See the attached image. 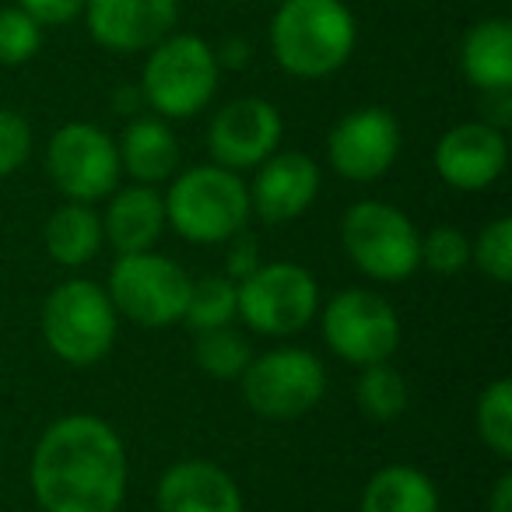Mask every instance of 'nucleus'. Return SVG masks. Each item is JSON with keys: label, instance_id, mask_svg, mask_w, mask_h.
Returning <instances> with one entry per match:
<instances>
[{"label": "nucleus", "instance_id": "21", "mask_svg": "<svg viewBox=\"0 0 512 512\" xmlns=\"http://www.w3.org/2000/svg\"><path fill=\"white\" fill-rule=\"evenodd\" d=\"M358 512H439V488L425 470L390 463L365 484Z\"/></svg>", "mask_w": 512, "mask_h": 512}, {"label": "nucleus", "instance_id": "4", "mask_svg": "<svg viewBox=\"0 0 512 512\" xmlns=\"http://www.w3.org/2000/svg\"><path fill=\"white\" fill-rule=\"evenodd\" d=\"M43 341L60 362L74 369L99 365L113 351L120 313L102 285L88 278L60 281L43 302Z\"/></svg>", "mask_w": 512, "mask_h": 512}, {"label": "nucleus", "instance_id": "3", "mask_svg": "<svg viewBox=\"0 0 512 512\" xmlns=\"http://www.w3.org/2000/svg\"><path fill=\"white\" fill-rule=\"evenodd\" d=\"M165 225L193 246H221L249 225V190L225 165H193L165 193Z\"/></svg>", "mask_w": 512, "mask_h": 512}, {"label": "nucleus", "instance_id": "32", "mask_svg": "<svg viewBox=\"0 0 512 512\" xmlns=\"http://www.w3.org/2000/svg\"><path fill=\"white\" fill-rule=\"evenodd\" d=\"M18 8L29 11L39 25H67L85 11V0H18Z\"/></svg>", "mask_w": 512, "mask_h": 512}, {"label": "nucleus", "instance_id": "23", "mask_svg": "<svg viewBox=\"0 0 512 512\" xmlns=\"http://www.w3.org/2000/svg\"><path fill=\"white\" fill-rule=\"evenodd\" d=\"M239 316V288L225 274H207V278L193 281L190 299H186L183 323L200 334V330L214 327H232V320Z\"/></svg>", "mask_w": 512, "mask_h": 512}, {"label": "nucleus", "instance_id": "8", "mask_svg": "<svg viewBox=\"0 0 512 512\" xmlns=\"http://www.w3.org/2000/svg\"><path fill=\"white\" fill-rule=\"evenodd\" d=\"M239 383L249 411L267 421H295L327 397V369L306 348H274L253 355Z\"/></svg>", "mask_w": 512, "mask_h": 512}, {"label": "nucleus", "instance_id": "7", "mask_svg": "<svg viewBox=\"0 0 512 512\" xmlns=\"http://www.w3.org/2000/svg\"><path fill=\"white\" fill-rule=\"evenodd\" d=\"M193 278L169 256L155 253H123L109 271V299L116 313L148 330H165L183 323L186 299Z\"/></svg>", "mask_w": 512, "mask_h": 512}, {"label": "nucleus", "instance_id": "14", "mask_svg": "<svg viewBox=\"0 0 512 512\" xmlns=\"http://www.w3.org/2000/svg\"><path fill=\"white\" fill-rule=\"evenodd\" d=\"M88 36L109 53H148L176 32L179 0H85Z\"/></svg>", "mask_w": 512, "mask_h": 512}, {"label": "nucleus", "instance_id": "17", "mask_svg": "<svg viewBox=\"0 0 512 512\" xmlns=\"http://www.w3.org/2000/svg\"><path fill=\"white\" fill-rule=\"evenodd\" d=\"M158 512H242V491L225 467L211 460H179L155 491Z\"/></svg>", "mask_w": 512, "mask_h": 512}, {"label": "nucleus", "instance_id": "33", "mask_svg": "<svg viewBox=\"0 0 512 512\" xmlns=\"http://www.w3.org/2000/svg\"><path fill=\"white\" fill-rule=\"evenodd\" d=\"M214 57H218V67L239 71V67H246V60H249V46L242 43V39H228V43L221 46V53L214 50Z\"/></svg>", "mask_w": 512, "mask_h": 512}, {"label": "nucleus", "instance_id": "35", "mask_svg": "<svg viewBox=\"0 0 512 512\" xmlns=\"http://www.w3.org/2000/svg\"><path fill=\"white\" fill-rule=\"evenodd\" d=\"M271 4H281V0H271Z\"/></svg>", "mask_w": 512, "mask_h": 512}, {"label": "nucleus", "instance_id": "25", "mask_svg": "<svg viewBox=\"0 0 512 512\" xmlns=\"http://www.w3.org/2000/svg\"><path fill=\"white\" fill-rule=\"evenodd\" d=\"M355 400H358V411H362L365 418L393 421L407 411L411 390H407L404 376H400L390 362H376V365H365L362 376H358Z\"/></svg>", "mask_w": 512, "mask_h": 512}, {"label": "nucleus", "instance_id": "10", "mask_svg": "<svg viewBox=\"0 0 512 512\" xmlns=\"http://www.w3.org/2000/svg\"><path fill=\"white\" fill-rule=\"evenodd\" d=\"M235 288L239 316L264 337L299 334L320 313V285L302 264H260Z\"/></svg>", "mask_w": 512, "mask_h": 512}, {"label": "nucleus", "instance_id": "19", "mask_svg": "<svg viewBox=\"0 0 512 512\" xmlns=\"http://www.w3.org/2000/svg\"><path fill=\"white\" fill-rule=\"evenodd\" d=\"M116 151H120V172H127L134 183L144 186L165 183L179 169L176 130L162 116H134L123 130Z\"/></svg>", "mask_w": 512, "mask_h": 512}, {"label": "nucleus", "instance_id": "20", "mask_svg": "<svg viewBox=\"0 0 512 512\" xmlns=\"http://www.w3.org/2000/svg\"><path fill=\"white\" fill-rule=\"evenodd\" d=\"M463 78L477 92H505L512 88V22L484 18L463 36L460 46Z\"/></svg>", "mask_w": 512, "mask_h": 512}, {"label": "nucleus", "instance_id": "9", "mask_svg": "<svg viewBox=\"0 0 512 512\" xmlns=\"http://www.w3.org/2000/svg\"><path fill=\"white\" fill-rule=\"evenodd\" d=\"M323 341L348 365L390 362L400 348V316L390 299L372 288H344L323 306Z\"/></svg>", "mask_w": 512, "mask_h": 512}, {"label": "nucleus", "instance_id": "15", "mask_svg": "<svg viewBox=\"0 0 512 512\" xmlns=\"http://www.w3.org/2000/svg\"><path fill=\"white\" fill-rule=\"evenodd\" d=\"M509 165V144L498 127L484 120L456 123L435 144V172L460 193H481L502 179Z\"/></svg>", "mask_w": 512, "mask_h": 512}, {"label": "nucleus", "instance_id": "22", "mask_svg": "<svg viewBox=\"0 0 512 512\" xmlns=\"http://www.w3.org/2000/svg\"><path fill=\"white\" fill-rule=\"evenodd\" d=\"M46 253L64 267H85L95 253L102 249L106 235H102V218L95 214L92 204H78L67 200L50 214L43 228Z\"/></svg>", "mask_w": 512, "mask_h": 512}, {"label": "nucleus", "instance_id": "1", "mask_svg": "<svg viewBox=\"0 0 512 512\" xmlns=\"http://www.w3.org/2000/svg\"><path fill=\"white\" fill-rule=\"evenodd\" d=\"M32 495L43 512H120L127 498V449L95 414L57 418L32 449Z\"/></svg>", "mask_w": 512, "mask_h": 512}, {"label": "nucleus", "instance_id": "12", "mask_svg": "<svg viewBox=\"0 0 512 512\" xmlns=\"http://www.w3.org/2000/svg\"><path fill=\"white\" fill-rule=\"evenodd\" d=\"M327 155L337 176L351 183L383 179L400 155L397 116L383 106H362L341 116L327 137Z\"/></svg>", "mask_w": 512, "mask_h": 512}, {"label": "nucleus", "instance_id": "24", "mask_svg": "<svg viewBox=\"0 0 512 512\" xmlns=\"http://www.w3.org/2000/svg\"><path fill=\"white\" fill-rule=\"evenodd\" d=\"M193 362L204 369V376L218 379V383H232L253 362V344L235 327L200 330L197 344H193Z\"/></svg>", "mask_w": 512, "mask_h": 512}, {"label": "nucleus", "instance_id": "6", "mask_svg": "<svg viewBox=\"0 0 512 512\" xmlns=\"http://www.w3.org/2000/svg\"><path fill=\"white\" fill-rule=\"evenodd\" d=\"M341 242L351 264L379 285L407 281L421 267V232L400 207L358 200L341 221Z\"/></svg>", "mask_w": 512, "mask_h": 512}, {"label": "nucleus", "instance_id": "5", "mask_svg": "<svg viewBox=\"0 0 512 512\" xmlns=\"http://www.w3.org/2000/svg\"><path fill=\"white\" fill-rule=\"evenodd\" d=\"M221 67L214 46L190 32H169L148 50L141 71V99L162 120H190L218 92Z\"/></svg>", "mask_w": 512, "mask_h": 512}, {"label": "nucleus", "instance_id": "27", "mask_svg": "<svg viewBox=\"0 0 512 512\" xmlns=\"http://www.w3.org/2000/svg\"><path fill=\"white\" fill-rule=\"evenodd\" d=\"M470 264L495 285L512 281V218H495L470 242Z\"/></svg>", "mask_w": 512, "mask_h": 512}, {"label": "nucleus", "instance_id": "11", "mask_svg": "<svg viewBox=\"0 0 512 512\" xmlns=\"http://www.w3.org/2000/svg\"><path fill=\"white\" fill-rule=\"evenodd\" d=\"M46 172L67 200L95 204L120 186V151L102 127L74 120L50 137Z\"/></svg>", "mask_w": 512, "mask_h": 512}, {"label": "nucleus", "instance_id": "13", "mask_svg": "<svg viewBox=\"0 0 512 512\" xmlns=\"http://www.w3.org/2000/svg\"><path fill=\"white\" fill-rule=\"evenodd\" d=\"M281 134H285V120L278 106L260 95H242L214 113L207 127V148L214 165L242 172L271 158L281 148Z\"/></svg>", "mask_w": 512, "mask_h": 512}, {"label": "nucleus", "instance_id": "28", "mask_svg": "<svg viewBox=\"0 0 512 512\" xmlns=\"http://www.w3.org/2000/svg\"><path fill=\"white\" fill-rule=\"evenodd\" d=\"M421 267L439 278H456L470 267V239L456 225H435L421 235Z\"/></svg>", "mask_w": 512, "mask_h": 512}, {"label": "nucleus", "instance_id": "31", "mask_svg": "<svg viewBox=\"0 0 512 512\" xmlns=\"http://www.w3.org/2000/svg\"><path fill=\"white\" fill-rule=\"evenodd\" d=\"M260 264H264V260H260V242H256L246 228L228 239V274L225 278H232L235 285H239V281L249 278Z\"/></svg>", "mask_w": 512, "mask_h": 512}, {"label": "nucleus", "instance_id": "30", "mask_svg": "<svg viewBox=\"0 0 512 512\" xmlns=\"http://www.w3.org/2000/svg\"><path fill=\"white\" fill-rule=\"evenodd\" d=\"M32 155V127L15 109H0V179L15 176Z\"/></svg>", "mask_w": 512, "mask_h": 512}, {"label": "nucleus", "instance_id": "34", "mask_svg": "<svg viewBox=\"0 0 512 512\" xmlns=\"http://www.w3.org/2000/svg\"><path fill=\"white\" fill-rule=\"evenodd\" d=\"M488 512H512V474H502L491 484Z\"/></svg>", "mask_w": 512, "mask_h": 512}, {"label": "nucleus", "instance_id": "29", "mask_svg": "<svg viewBox=\"0 0 512 512\" xmlns=\"http://www.w3.org/2000/svg\"><path fill=\"white\" fill-rule=\"evenodd\" d=\"M39 50H43V25L18 4L15 8H0V64L22 67Z\"/></svg>", "mask_w": 512, "mask_h": 512}, {"label": "nucleus", "instance_id": "26", "mask_svg": "<svg viewBox=\"0 0 512 512\" xmlns=\"http://www.w3.org/2000/svg\"><path fill=\"white\" fill-rule=\"evenodd\" d=\"M474 428H477V439H481L498 460H509L512 456V383L505 376L488 383L481 397H477Z\"/></svg>", "mask_w": 512, "mask_h": 512}, {"label": "nucleus", "instance_id": "2", "mask_svg": "<svg viewBox=\"0 0 512 512\" xmlns=\"http://www.w3.org/2000/svg\"><path fill=\"white\" fill-rule=\"evenodd\" d=\"M358 22L344 0H281L271 22V53L292 78L320 81L351 60Z\"/></svg>", "mask_w": 512, "mask_h": 512}, {"label": "nucleus", "instance_id": "16", "mask_svg": "<svg viewBox=\"0 0 512 512\" xmlns=\"http://www.w3.org/2000/svg\"><path fill=\"white\" fill-rule=\"evenodd\" d=\"M249 190V211L267 225H285L313 207L320 193V165L306 151H274L256 165Z\"/></svg>", "mask_w": 512, "mask_h": 512}, {"label": "nucleus", "instance_id": "18", "mask_svg": "<svg viewBox=\"0 0 512 512\" xmlns=\"http://www.w3.org/2000/svg\"><path fill=\"white\" fill-rule=\"evenodd\" d=\"M165 200L155 186L130 183L109 193L102 235L116 253H148L165 232Z\"/></svg>", "mask_w": 512, "mask_h": 512}]
</instances>
